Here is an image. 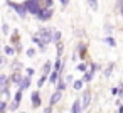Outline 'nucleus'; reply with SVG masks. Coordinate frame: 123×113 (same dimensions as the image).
<instances>
[{"label":"nucleus","mask_w":123,"mask_h":113,"mask_svg":"<svg viewBox=\"0 0 123 113\" xmlns=\"http://www.w3.org/2000/svg\"><path fill=\"white\" fill-rule=\"evenodd\" d=\"M83 88V81H74V89H81Z\"/></svg>","instance_id":"obj_10"},{"label":"nucleus","mask_w":123,"mask_h":113,"mask_svg":"<svg viewBox=\"0 0 123 113\" xmlns=\"http://www.w3.org/2000/svg\"><path fill=\"white\" fill-rule=\"evenodd\" d=\"M2 93H4V101H7V98H9V91L5 89V91H2Z\"/></svg>","instance_id":"obj_21"},{"label":"nucleus","mask_w":123,"mask_h":113,"mask_svg":"<svg viewBox=\"0 0 123 113\" xmlns=\"http://www.w3.org/2000/svg\"><path fill=\"white\" fill-rule=\"evenodd\" d=\"M59 100H61V91H57V93H54V94L51 96V105H56Z\"/></svg>","instance_id":"obj_6"},{"label":"nucleus","mask_w":123,"mask_h":113,"mask_svg":"<svg viewBox=\"0 0 123 113\" xmlns=\"http://www.w3.org/2000/svg\"><path fill=\"white\" fill-rule=\"evenodd\" d=\"M29 84H31V79H29V78L22 79V83H20V89H25V88H29Z\"/></svg>","instance_id":"obj_8"},{"label":"nucleus","mask_w":123,"mask_h":113,"mask_svg":"<svg viewBox=\"0 0 123 113\" xmlns=\"http://www.w3.org/2000/svg\"><path fill=\"white\" fill-rule=\"evenodd\" d=\"M20 98H22V94H20V91H19V93L15 94V103H19V101H20Z\"/></svg>","instance_id":"obj_17"},{"label":"nucleus","mask_w":123,"mask_h":113,"mask_svg":"<svg viewBox=\"0 0 123 113\" xmlns=\"http://www.w3.org/2000/svg\"><path fill=\"white\" fill-rule=\"evenodd\" d=\"M49 79H51L52 83H54V81H57V71H54V73L51 74V78H49Z\"/></svg>","instance_id":"obj_12"},{"label":"nucleus","mask_w":123,"mask_h":113,"mask_svg":"<svg viewBox=\"0 0 123 113\" xmlns=\"http://www.w3.org/2000/svg\"><path fill=\"white\" fill-rule=\"evenodd\" d=\"M64 88H66V84H64V83H59V86H57V89H59V91H62Z\"/></svg>","instance_id":"obj_20"},{"label":"nucleus","mask_w":123,"mask_h":113,"mask_svg":"<svg viewBox=\"0 0 123 113\" xmlns=\"http://www.w3.org/2000/svg\"><path fill=\"white\" fill-rule=\"evenodd\" d=\"M91 76H93L91 73H86V74H84V81H89V79H91Z\"/></svg>","instance_id":"obj_16"},{"label":"nucleus","mask_w":123,"mask_h":113,"mask_svg":"<svg viewBox=\"0 0 123 113\" xmlns=\"http://www.w3.org/2000/svg\"><path fill=\"white\" fill-rule=\"evenodd\" d=\"M5 52H7V54H14V49H12V47H5Z\"/></svg>","instance_id":"obj_19"},{"label":"nucleus","mask_w":123,"mask_h":113,"mask_svg":"<svg viewBox=\"0 0 123 113\" xmlns=\"http://www.w3.org/2000/svg\"><path fill=\"white\" fill-rule=\"evenodd\" d=\"M51 15H52V10L51 9H42V12L39 14V19L41 20H47V19H51Z\"/></svg>","instance_id":"obj_3"},{"label":"nucleus","mask_w":123,"mask_h":113,"mask_svg":"<svg viewBox=\"0 0 123 113\" xmlns=\"http://www.w3.org/2000/svg\"><path fill=\"white\" fill-rule=\"evenodd\" d=\"M111 68H113V64H110V68L105 71V76H110V73H111Z\"/></svg>","instance_id":"obj_15"},{"label":"nucleus","mask_w":123,"mask_h":113,"mask_svg":"<svg viewBox=\"0 0 123 113\" xmlns=\"http://www.w3.org/2000/svg\"><path fill=\"white\" fill-rule=\"evenodd\" d=\"M89 5H91L93 9H96V7H98V4H96V2H89Z\"/></svg>","instance_id":"obj_28"},{"label":"nucleus","mask_w":123,"mask_h":113,"mask_svg":"<svg viewBox=\"0 0 123 113\" xmlns=\"http://www.w3.org/2000/svg\"><path fill=\"white\" fill-rule=\"evenodd\" d=\"M17 106H19V103H15V101L10 103V110H17Z\"/></svg>","instance_id":"obj_18"},{"label":"nucleus","mask_w":123,"mask_h":113,"mask_svg":"<svg viewBox=\"0 0 123 113\" xmlns=\"http://www.w3.org/2000/svg\"><path fill=\"white\" fill-rule=\"evenodd\" d=\"M51 71V63H46V66H44V73H49Z\"/></svg>","instance_id":"obj_13"},{"label":"nucleus","mask_w":123,"mask_h":113,"mask_svg":"<svg viewBox=\"0 0 123 113\" xmlns=\"http://www.w3.org/2000/svg\"><path fill=\"white\" fill-rule=\"evenodd\" d=\"M59 39H61V32H54V37H52V41L59 42Z\"/></svg>","instance_id":"obj_11"},{"label":"nucleus","mask_w":123,"mask_h":113,"mask_svg":"<svg viewBox=\"0 0 123 113\" xmlns=\"http://www.w3.org/2000/svg\"><path fill=\"white\" fill-rule=\"evenodd\" d=\"M78 69H79V71H84V69H86V66H84V64H79V66H78Z\"/></svg>","instance_id":"obj_27"},{"label":"nucleus","mask_w":123,"mask_h":113,"mask_svg":"<svg viewBox=\"0 0 123 113\" xmlns=\"http://www.w3.org/2000/svg\"><path fill=\"white\" fill-rule=\"evenodd\" d=\"M24 7H25L31 14H37V15H39V14L42 12L41 4H39V2H34V0H29V2H25V4H24Z\"/></svg>","instance_id":"obj_1"},{"label":"nucleus","mask_w":123,"mask_h":113,"mask_svg":"<svg viewBox=\"0 0 123 113\" xmlns=\"http://www.w3.org/2000/svg\"><path fill=\"white\" fill-rule=\"evenodd\" d=\"M42 5H44V7H51V5H52V2H51V0H47V2H44Z\"/></svg>","instance_id":"obj_22"},{"label":"nucleus","mask_w":123,"mask_h":113,"mask_svg":"<svg viewBox=\"0 0 123 113\" xmlns=\"http://www.w3.org/2000/svg\"><path fill=\"white\" fill-rule=\"evenodd\" d=\"M61 69V61H56V71Z\"/></svg>","instance_id":"obj_26"},{"label":"nucleus","mask_w":123,"mask_h":113,"mask_svg":"<svg viewBox=\"0 0 123 113\" xmlns=\"http://www.w3.org/2000/svg\"><path fill=\"white\" fill-rule=\"evenodd\" d=\"M32 105H34V106H39V105H41V100H39V93H34V94H32Z\"/></svg>","instance_id":"obj_7"},{"label":"nucleus","mask_w":123,"mask_h":113,"mask_svg":"<svg viewBox=\"0 0 123 113\" xmlns=\"http://www.w3.org/2000/svg\"><path fill=\"white\" fill-rule=\"evenodd\" d=\"M14 81L19 83V81H20V76H19V74H14Z\"/></svg>","instance_id":"obj_24"},{"label":"nucleus","mask_w":123,"mask_h":113,"mask_svg":"<svg viewBox=\"0 0 123 113\" xmlns=\"http://www.w3.org/2000/svg\"><path fill=\"white\" fill-rule=\"evenodd\" d=\"M79 103H81V101H74V105H73V113H79Z\"/></svg>","instance_id":"obj_9"},{"label":"nucleus","mask_w":123,"mask_h":113,"mask_svg":"<svg viewBox=\"0 0 123 113\" xmlns=\"http://www.w3.org/2000/svg\"><path fill=\"white\" fill-rule=\"evenodd\" d=\"M27 56H31V57H32V56H34V49H29V51H27Z\"/></svg>","instance_id":"obj_25"},{"label":"nucleus","mask_w":123,"mask_h":113,"mask_svg":"<svg viewBox=\"0 0 123 113\" xmlns=\"http://www.w3.org/2000/svg\"><path fill=\"white\" fill-rule=\"evenodd\" d=\"M120 10H121V15H123V2L120 4Z\"/></svg>","instance_id":"obj_29"},{"label":"nucleus","mask_w":123,"mask_h":113,"mask_svg":"<svg viewBox=\"0 0 123 113\" xmlns=\"http://www.w3.org/2000/svg\"><path fill=\"white\" fill-rule=\"evenodd\" d=\"M57 52H59V54H61V52H62V44H61V42H59V44H57Z\"/></svg>","instance_id":"obj_23"},{"label":"nucleus","mask_w":123,"mask_h":113,"mask_svg":"<svg viewBox=\"0 0 123 113\" xmlns=\"http://www.w3.org/2000/svg\"><path fill=\"white\" fill-rule=\"evenodd\" d=\"M44 81H46V76H42V78H41V79H39V81H37V86H39V88H41V86H42V84H44Z\"/></svg>","instance_id":"obj_14"},{"label":"nucleus","mask_w":123,"mask_h":113,"mask_svg":"<svg viewBox=\"0 0 123 113\" xmlns=\"http://www.w3.org/2000/svg\"><path fill=\"white\" fill-rule=\"evenodd\" d=\"M10 7H14L15 12H17L19 15H25V7H24V5H19V4L14 2V4H10Z\"/></svg>","instance_id":"obj_5"},{"label":"nucleus","mask_w":123,"mask_h":113,"mask_svg":"<svg viewBox=\"0 0 123 113\" xmlns=\"http://www.w3.org/2000/svg\"><path fill=\"white\" fill-rule=\"evenodd\" d=\"M89 100H91V93L86 89V91H84V94H83V103H81V108H88Z\"/></svg>","instance_id":"obj_4"},{"label":"nucleus","mask_w":123,"mask_h":113,"mask_svg":"<svg viewBox=\"0 0 123 113\" xmlns=\"http://www.w3.org/2000/svg\"><path fill=\"white\" fill-rule=\"evenodd\" d=\"M39 36H41V39H42V44H46V42L52 41V37H54V34H52L49 29H41Z\"/></svg>","instance_id":"obj_2"}]
</instances>
